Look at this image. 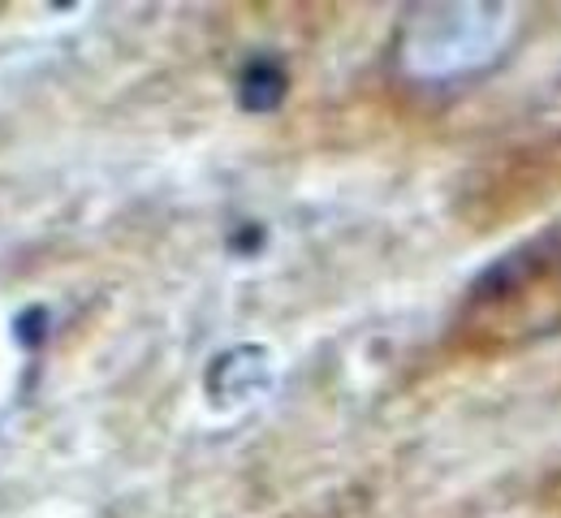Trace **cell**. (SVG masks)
I'll return each mask as SVG.
<instances>
[{"label": "cell", "mask_w": 561, "mask_h": 518, "mask_svg": "<svg viewBox=\"0 0 561 518\" xmlns=\"http://www.w3.org/2000/svg\"><path fill=\"white\" fill-rule=\"evenodd\" d=\"M458 333L480 355H514L561 333V225L489 264L458 311Z\"/></svg>", "instance_id": "1"}, {"label": "cell", "mask_w": 561, "mask_h": 518, "mask_svg": "<svg viewBox=\"0 0 561 518\" xmlns=\"http://www.w3.org/2000/svg\"><path fill=\"white\" fill-rule=\"evenodd\" d=\"M523 31V4L501 0H445L415 4L398 26V70L423 82L445 87L492 70Z\"/></svg>", "instance_id": "2"}, {"label": "cell", "mask_w": 561, "mask_h": 518, "mask_svg": "<svg viewBox=\"0 0 561 518\" xmlns=\"http://www.w3.org/2000/svg\"><path fill=\"white\" fill-rule=\"evenodd\" d=\"M285 91V78L273 61H255L247 74H242V104L247 108H273Z\"/></svg>", "instance_id": "3"}]
</instances>
